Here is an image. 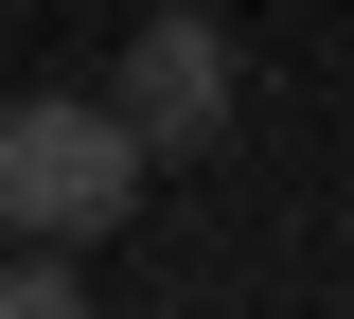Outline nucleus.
Listing matches in <instances>:
<instances>
[{
	"label": "nucleus",
	"mask_w": 354,
	"mask_h": 319,
	"mask_svg": "<svg viewBox=\"0 0 354 319\" xmlns=\"http://www.w3.org/2000/svg\"><path fill=\"white\" fill-rule=\"evenodd\" d=\"M124 195H142V125H124V107H88V89L0 107V230H18V248L124 230Z\"/></svg>",
	"instance_id": "obj_1"
},
{
	"label": "nucleus",
	"mask_w": 354,
	"mask_h": 319,
	"mask_svg": "<svg viewBox=\"0 0 354 319\" xmlns=\"http://www.w3.org/2000/svg\"><path fill=\"white\" fill-rule=\"evenodd\" d=\"M230 107H248V53H230V18H142L124 36V125H142V160H195V142H230Z\"/></svg>",
	"instance_id": "obj_2"
},
{
	"label": "nucleus",
	"mask_w": 354,
	"mask_h": 319,
	"mask_svg": "<svg viewBox=\"0 0 354 319\" xmlns=\"http://www.w3.org/2000/svg\"><path fill=\"white\" fill-rule=\"evenodd\" d=\"M0 319H88V284H71V248H18V266H0Z\"/></svg>",
	"instance_id": "obj_3"
}]
</instances>
